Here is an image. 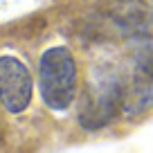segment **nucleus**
<instances>
[{"label": "nucleus", "mask_w": 153, "mask_h": 153, "mask_svg": "<svg viewBox=\"0 0 153 153\" xmlns=\"http://www.w3.org/2000/svg\"><path fill=\"white\" fill-rule=\"evenodd\" d=\"M38 90L50 110L70 108L76 92V63L68 48H50L38 61Z\"/></svg>", "instance_id": "1"}, {"label": "nucleus", "mask_w": 153, "mask_h": 153, "mask_svg": "<svg viewBox=\"0 0 153 153\" xmlns=\"http://www.w3.org/2000/svg\"><path fill=\"white\" fill-rule=\"evenodd\" d=\"M32 101V76L20 59L0 56V104L18 115Z\"/></svg>", "instance_id": "2"}]
</instances>
